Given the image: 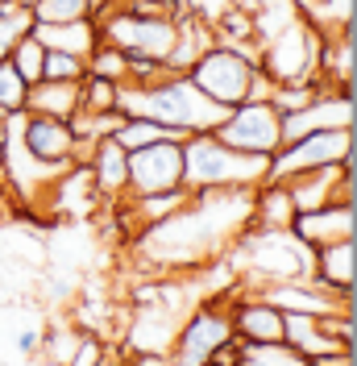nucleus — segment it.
I'll list each match as a JSON object with an SVG mask.
<instances>
[{"mask_svg":"<svg viewBox=\"0 0 357 366\" xmlns=\"http://www.w3.org/2000/svg\"><path fill=\"white\" fill-rule=\"evenodd\" d=\"M38 342H42V333H38V329H25V333H17V337H13V350H17V354H34V350H38Z\"/></svg>","mask_w":357,"mask_h":366,"instance_id":"nucleus-25","label":"nucleus"},{"mask_svg":"<svg viewBox=\"0 0 357 366\" xmlns=\"http://www.w3.org/2000/svg\"><path fill=\"white\" fill-rule=\"evenodd\" d=\"M116 113L125 117H146L154 125L175 129L178 137L216 129L224 121V104L208 100L183 71H162L150 84H121L116 88Z\"/></svg>","mask_w":357,"mask_h":366,"instance_id":"nucleus-1","label":"nucleus"},{"mask_svg":"<svg viewBox=\"0 0 357 366\" xmlns=\"http://www.w3.org/2000/svg\"><path fill=\"white\" fill-rule=\"evenodd\" d=\"M29 34H34L46 50H67V54H79V59H88L91 46L100 42V25L91 21V17H84V21H59V25L34 21Z\"/></svg>","mask_w":357,"mask_h":366,"instance_id":"nucleus-14","label":"nucleus"},{"mask_svg":"<svg viewBox=\"0 0 357 366\" xmlns=\"http://www.w3.org/2000/svg\"><path fill=\"white\" fill-rule=\"evenodd\" d=\"M29 13H34V21H42V25L84 21V17H91V0H34Z\"/></svg>","mask_w":357,"mask_h":366,"instance_id":"nucleus-21","label":"nucleus"},{"mask_svg":"<svg viewBox=\"0 0 357 366\" xmlns=\"http://www.w3.org/2000/svg\"><path fill=\"white\" fill-rule=\"evenodd\" d=\"M25 92H29V84L21 79V71L13 67V59H4V63H0V117L21 113Z\"/></svg>","mask_w":357,"mask_h":366,"instance_id":"nucleus-22","label":"nucleus"},{"mask_svg":"<svg viewBox=\"0 0 357 366\" xmlns=\"http://www.w3.org/2000/svg\"><path fill=\"white\" fill-rule=\"evenodd\" d=\"M9 59H13V67L21 71V79H25V84H38V79H42V59H46V46L38 42L34 34H25L21 42L13 46V54H9Z\"/></svg>","mask_w":357,"mask_h":366,"instance_id":"nucleus-24","label":"nucleus"},{"mask_svg":"<svg viewBox=\"0 0 357 366\" xmlns=\"http://www.w3.org/2000/svg\"><path fill=\"white\" fill-rule=\"evenodd\" d=\"M212 137L233 146V150H241V154L270 159L283 146V113L270 100H241V104H233L224 113V121L212 129Z\"/></svg>","mask_w":357,"mask_h":366,"instance_id":"nucleus-5","label":"nucleus"},{"mask_svg":"<svg viewBox=\"0 0 357 366\" xmlns=\"http://www.w3.org/2000/svg\"><path fill=\"white\" fill-rule=\"evenodd\" d=\"M183 187V137H158L129 150V187L134 196H162Z\"/></svg>","mask_w":357,"mask_h":366,"instance_id":"nucleus-7","label":"nucleus"},{"mask_svg":"<svg viewBox=\"0 0 357 366\" xmlns=\"http://www.w3.org/2000/svg\"><path fill=\"white\" fill-rule=\"evenodd\" d=\"M349 154H353V125H349V129H316V134H303V137H295V142H283V146L270 154L266 179H283V175L308 171V167L345 162Z\"/></svg>","mask_w":357,"mask_h":366,"instance_id":"nucleus-8","label":"nucleus"},{"mask_svg":"<svg viewBox=\"0 0 357 366\" xmlns=\"http://www.w3.org/2000/svg\"><path fill=\"white\" fill-rule=\"evenodd\" d=\"M312 283H320L324 292L336 296H353V237H341L316 250V267H312Z\"/></svg>","mask_w":357,"mask_h":366,"instance_id":"nucleus-13","label":"nucleus"},{"mask_svg":"<svg viewBox=\"0 0 357 366\" xmlns=\"http://www.w3.org/2000/svg\"><path fill=\"white\" fill-rule=\"evenodd\" d=\"M88 171H91V183L100 196H121L129 187V150L116 142L112 134L96 137L91 142V154H88Z\"/></svg>","mask_w":357,"mask_h":366,"instance_id":"nucleus-12","label":"nucleus"},{"mask_svg":"<svg viewBox=\"0 0 357 366\" xmlns=\"http://www.w3.org/2000/svg\"><path fill=\"white\" fill-rule=\"evenodd\" d=\"M233 333H241L246 342H283V312L266 300H246L233 312Z\"/></svg>","mask_w":357,"mask_h":366,"instance_id":"nucleus-16","label":"nucleus"},{"mask_svg":"<svg viewBox=\"0 0 357 366\" xmlns=\"http://www.w3.org/2000/svg\"><path fill=\"white\" fill-rule=\"evenodd\" d=\"M187 79L224 109L249 100L253 92V79H258V59L241 54L237 46H208L200 59L187 67Z\"/></svg>","mask_w":357,"mask_h":366,"instance_id":"nucleus-3","label":"nucleus"},{"mask_svg":"<svg viewBox=\"0 0 357 366\" xmlns=\"http://www.w3.org/2000/svg\"><path fill=\"white\" fill-rule=\"evenodd\" d=\"M88 75H100V79H112V84H129V54H121L109 42H96L88 54Z\"/></svg>","mask_w":357,"mask_h":366,"instance_id":"nucleus-20","label":"nucleus"},{"mask_svg":"<svg viewBox=\"0 0 357 366\" xmlns=\"http://www.w3.org/2000/svg\"><path fill=\"white\" fill-rule=\"evenodd\" d=\"M0 129H4V117H0Z\"/></svg>","mask_w":357,"mask_h":366,"instance_id":"nucleus-26","label":"nucleus"},{"mask_svg":"<svg viewBox=\"0 0 357 366\" xmlns=\"http://www.w3.org/2000/svg\"><path fill=\"white\" fill-rule=\"evenodd\" d=\"M17 137L21 146L42 162H59V167H75V150L79 142L71 134L63 117H42V113H17Z\"/></svg>","mask_w":357,"mask_h":366,"instance_id":"nucleus-10","label":"nucleus"},{"mask_svg":"<svg viewBox=\"0 0 357 366\" xmlns=\"http://www.w3.org/2000/svg\"><path fill=\"white\" fill-rule=\"evenodd\" d=\"M241 258L253 274L266 279H308L316 267V250L295 237V229H253L241 237Z\"/></svg>","mask_w":357,"mask_h":366,"instance_id":"nucleus-4","label":"nucleus"},{"mask_svg":"<svg viewBox=\"0 0 357 366\" xmlns=\"http://www.w3.org/2000/svg\"><path fill=\"white\" fill-rule=\"evenodd\" d=\"M241 366H308V354H299L291 342H241L237 345Z\"/></svg>","mask_w":357,"mask_h":366,"instance_id":"nucleus-18","label":"nucleus"},{"mask_svg":"<svg viewBox=\"0 0 357 366\" xmlns=\"http://www.w3.org/2000/svg\"><path fill=\"white\" fill-rule=\"evenodd\" d=\"M25 113H42V117H71L79 113V79H67V84H54V79H38L25 92Z\"/></svg>","mask_w":357,"mask_h":366,"instance_id":"nucleus-15","label":"nucleus"},{"mask_svg":"<svg viewBox=\"0 0 357 366\" xmlns=\"http://www.w3.org/2000/svg\"><path fill=\"white\" fill-rule=\"evenodd\" d=\"M29 29H34V13H29V4H21V0L0 4V63L13 54V46L21 42Z\"/></svg>","mask_w":357,"mask_h":366,"instance_id":"nucleus-19","label":"nucleus"},{"mask_svg":"<svg viewBox=\"0 0 357 366\" xmlns=\"http://www.w3.org/2000/svg\"><path fill=\"white\" fill-rule=\"evenodd\" d=\"M233 317L224 308H200L196 317L187 320L183 329L175 333V362L183 366H200V362H212V354L221 350L224 342H233Z\"/></svg>","mask_w":357,"mask_h":366,"instance_id":"nucleus-9","label":"nucleus"},{"mask_svg":"<svg viewBox=\"0 0 357 366\" xmlns=\"http://www.w3.org/2000/svg\"><path fill=\"white\" fill-rule=\"evenodd\" d=\"M295 237L308 242L312 250L328 246V242H341V237H353V200H341V204H324L312 208V212H295Z\"/></svg>","mask_w":357,"mask_h":366,"instance_id":"nucleus-11","label":"nucleus"},{"mask_svg":"<svg viewBox=\"0 0 357 366\" xmlns=\"http://www.w3.org/2000/svg\"><path fill=\"white\" fill-rule=\"evenodd\" d=\"M84 75H88V59L67 54V50H46V59H42V79L67 84V79H84Z\"/></svg>","mask_w":357,"mask_h":366,"instance_id":"nucleus-23","label":"nucleus"},{"mask_svg":"<svg viewBox=\"0 0 357 366\" xmlns=\"http://www.w3.org/2000/svg\"><path fill=\"white\" fill-rule=\"evenodd\" d=\"M270 175V159L262 154H241L212 137V129L183 137V187L203 192V187H258Z\"/></svg>","mask_w":357,"mask_h":366,"instance_id":"nucleus-2","label":"nucleus"},{"mask_svg":"<svg viewBox=\"0 0 357 366\" xmlns=\"http://www.w3.org/2000/svg\"><path fill=\"white\" fill-rule=\"evenodd\" d=\"M320 50H324V38L299 17V21L283 25V34L270 42V50L258 59V67L274 84H303V79L320 75Z\"/></svg>","mask_w":357,"mask_h":366,"instance_id":"nucleus-6","label":"nucleus"},{"mask_svg":"<svg viewBox=\"0 0 357 366\" xmlns=\"http://www.w3.org/2000/svg\"><path fill=\"white\" fill-rule=\"evenodd\" d=\"M129 345L134 350H150L146 362H158V354L175 345V320H171V312H137Z\"/></svg>","mask_w":357,"mask_h":366,"instance_id":"nucleus-17","label":"nucleus"}]
</instances>
